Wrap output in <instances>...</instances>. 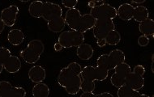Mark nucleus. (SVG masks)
<instances>
[{"mask_svg": "<svg viewBox=\"0 0 154 97\" xmlns=\"http://www.w3.org/2000/svg\"><path fill=\"white\" fill-rule=\"evenodd\" d=\"M66 24L73 31L85 33L95 25L96 20L90 14L81 15L80 11L76 8L68 9L65 15Z\"/></svg>", "mask_w": 154, "mask_h": 97, "instance_id": "1", "label": "nucleus"}, {"mask_svg": "<svg viewBox=\"0 0 154 97\" xmlns=\"http://www.w3.org/2000/svg\"><path fill=\"white\" fill-rule=\"evenodd\" d=\"M44 50L45 46L41 40H32L29 42L27 47L20 52V56L28 64H35L40 59Z\"/></svg>", "mask_w": 154, "mask_h": 97, "instance_id": "2", "label": "nucleus"}, {"mask_svg": "<svg viewBox=\"0 0 154 97\" xmlns=\"http://www.w3.org/2000/svg\"><path fill=\"white\" fill-rule=\"evenodd\" d=\"M58 42L65 49L78 47L85 42V36L81 32L73 30L64 31L59 35Z\"/></svg>", "mask_w": 154, "mask_h": 97, "instance_id": "3", "label": "nucleus"}, {"mask_svg": "<svg viewBox=\"0 0 154 97\" xmlns=\"http://www.w3.org/2000/svg\"><path fill=\"white\" fill-rule=\"evenodd\" d=\"M115 29L113 20H96V23L93 28V36L97 41L105 39L109 32Z\"/></svg>", "mask_w": 154, "mask_h": 97, "instance_id": "4", "label": "nucleus"}, {"mask_svg": "<svg viewBox=\"0 0 154 97\" xmlns=\"http://www.w3.org/2000/svg\"><path fill=\"white\" fill-rule=\"evenodd\" d=\"M89 14L95 20H113L117 16V10L111 5L105 3L91 9Z\"/></svg>", "mask_w": 154, "mask_h": 97, "instance_id": "5", "label": "nucleus"}, {"mask_svg": "<svg viewBox=\"0 0 154 97\" xmlns=\"http://www.w3.org/2000/svg\"><path fill=\"white\" fill-rule=\"evenodd\" d=\"M63 15V9L59 4L57 3H51V2H45L43 3V11L42 18H43L45 21L53 20L54 19L59 18Z\"/></svg>", "mask_w": 154, "mask_h": 97, "instance_id": "6", "label": "nucleus"}, {"mask_svg": "<svg viewBox=\"0 0 154 97\" xmlns=\"http://www.w3.org/2000/svg\"><path fill=\"white\" fill-rule=\"evenodd\" d=\"M20 12L19 8L16 5H11L4 8L1 11V20L4 25L7 27H12L16 22V18Z\"/></svg>", "mask_w": 154, "mask_h": 97, "instance_id": "7", "label": "nucleus"}, {"mask_svg": "<svg viewBox=\"0 0 154 97\" xmlns=\"http://www.w3.org/2000/svg\"><path fill=\"white\" fill-rule=\"evenodd\" d=\"M144 78L143 76L138 75L136 74L133 73L132 71L131 72L128 76L126 77V82H125V86L130 87L131 89L134 91H140L142 89L144 86Z\"/></svg>", "mask_w": 154, "mask_h": 97, "instance_id": "8", "label": "nucleus"}, {"mask_svg": "<svg viewBox=\"0 0 154 97\" xmlns=\"http://www.w3.org/2000/svg\"><path fill=\"white\" fill-rule=\"evenodd\" d=\"M108 62H109V71L114 70V68L121 63L125 62V53L121 50L116 49L113 50L107 54Z\"/></svg>", "mask_w": 154, "mask_h": 97, "instance_id": "9", "label": "nucleus"}, {"mask_svg": "<svg viewBox=\"0 0 154 97\" xmlns=\"http://www.w3.org/2000/svg\"><path fill=\"white\" fill-rule=\"evenodd\" d=\"M3 69L10 74L17 73L21 68V61L17 56L11 55L3 62Z\"/></svg>", "mask_w": 154, "mask_h": 97, "instance_id": "10", "label": "nucleus"}, {"mask_svg": "<svg viewBox=\"0 0 154 97\" xmlns=\"http://www.w3.org/2000/svg\"><path fill=\"white\" fill-rule=\"evenodd\" d=\"M46 76V72L42 66H33L29 71V78L32 83H42Z\"/></svg>", "mask_w": 154, "mask_h": 97, "instance_id": "11", "label": "nucleus"}, {"mask_svg": "<svg viewBox=\"0 0 154 97\" xmlns=\"http://www.w3.org/2000/svg\"><path fill=\"white\" fill-rule=\"evenodd\" d=\"M135 7L130 3H123L119 7L117 10V16L122 20L128 21L132 20Z\"/></svg>", "mask_w": 154, "mask_h": 97, "instance_id": "12", "label": "nucleus"}, {"mask_svg": "<svg viewBox=\"0 0 154 97\" xmlns=\"http://www.w3.org/2000/svg\"><path fill=\"white\" fill-rule=\"evenodd\" d=\"M93 48L88 43H83L77 47L76 55L81 60H89L93 56Z\"/></svg>", "mask_w": 154, "mask_h": 97, "instance_id": "13", "label": "nucleus"}, {"mask_svg": "<svg viewBox=\"0 0 154 97\" xmlns=\"http://www.w3.org/2000/svg\"><path fill=\"white\" fill-rule=\"evenodd\" d=\"M8 42L12 45H20L24 41V34L22 30L19 29H11L8 34Z\"/></svg>", "mask_w": 154, "mask_h": 97, "instance_id": "14", "label": "nucleus"}, {"mask_svg": "<svg viewBox=\"0 0 154 97\" xmlns=\"http://www.w3.org/2000/svg\"><path fill=\"white\" fill-rule=\"evenodd\" d=\"M81 78L80 75H75L65 86V90L69 95H76L80 91Z\"/></svg>", "mask_w": 154, "mask_h": 97, "instance_id": "15", "label": "nucleus"}, {"mask_svg": "<svg viewBox=\"0 0 154 97\" xmlns=\"http://www.w3.org/2000/svg\"><path fill=\"white\" fill-rule=\"evenodd\" d=\"M139 30L143 36L153 37L154 34V21L149 18L142 21L139 24Z\"/></svg>", "mask_w": 154, "mask_h": 97, "instance_id": "16", "label": "nucleus"}, {"mask_svg": "<svg viewBox=\"0 0 154 97\" xmlns=\"http://www.w3.org/2000/svg\"><path fill=\"white\" fill-rule=\"evenodd\" d=\"M65 26H66V21L63 16L47 22L48 29L52 32H55V33L61 32L64 29Z\"/></svg>", "mask_w": 154, "mask_h": 97, "instance_id": "17", "label": "nucleus"}, {"mask_svg": "<svg viewBox=\"0 0 154 97\" xmlns=\"http://www.w3.org/2000/svg\"><path fill=\"white\" fill-rule=\"evenodd\" d=\"M32 94L33 97H48L50 95V88L45 83H38L32 87Z\"/></svg>", "mask_w": 154, "mask_h": 97, "instance_id": "18", "label": "nucleus"}, {"mask_svg": "<svg viewBox=\"0 0 154 97\" xmlns=\"http://www.w3.org/2000/svg\"><path fill=\"white\" fill-rule=\"evenodd\" d=\"M149 11L148 8L144 6H136L134 8V14H133V20L136 22L140 23L142 21L149 19Z\"/></svg>", "mask_w": 154, "mask_h": 97, "instance_id": "19", "label": "nucleus"}, {"mask_svg": "<svg viewBox=\"0 0 154 97\" xmlns=\"http://www.w3.org/2000/svg\"><path fill=\"white\" fill-rule=\"evenodd\" d=\"M43 11V2L42 1H33L30 3L29 7V12L30 16L34 18H42Z\"/></svg>", "mask_w": 154, "mask_h": 97, "instance_id": "20", "label": "nucleus"}, {"mask_svg": "<svg viewBox=\"0 0 154 97\" xmlns=\"http://www.w3.org/2000/svg\"><path fill=\"white\" fill-rule=\"evenodd\" d=\"M81 81L95 82V74H94V66H86L82 69L80 73Z\"/></svg>", "mask_w": 154, "mask_h": 97, "instance_id": "21", "label": "nucleus"}, {"mask_svg": "<svg viewBox=\"0 0 154 97\" xmlns=\"http://www.w3.org/2000/svg\"><path fill=\"white\" fill-rule=\"evenodd\" d=\"M106 44L109 45H117L121 41V35L117 30H113L110 32H109V34L107 35L106 37L105 38Z\"/></svg>", "mask_w": 154, "mask_h": 97, "instance_id": "22", "label": "nucleus"}, {"mask_svg": "<svg viewBox=\"0 0 154 97\" xmlns=\"http://www.w3.org/2000/svg\"><path fill=\"white\" fill-rule=\"evenodd\" d=\"M139 94L138 91H134L127 86L119 87L118 90V97H136Z\"/></svg>", "mask_w": 154, "mask_h": 97, "instance_id": "23", "label": "nucleus"}, {"mask_svg": "<svg viewBox=\"0 0 154 97\" xmlns=\"http://www.w3.org/2000/svg\"><path fill=\"white\" fill-rule=\"evenodd\" d=\"M94 74H95L96 81H104L108 78L109 71L106 69L97 66L96 67H94Z\"/></svg>", "mask_w": 154, "mask_h": 97, "instance_id": "24", "label": "nucleus"}, {"mask_svg": "<svg viewBox=\"0 0 154 97\" xmlns=\"http://www.w3.org/2000/svg\"><path fill=\"white\" fill-rule=\"evenodd\" d=\"M114 73L118 74L122 76L127 77L129 74L131 72V68L130 65H128V63L122 62L119 65H118L115 68H114Z\"/></svg>", "mask_w": 154, "mask_h": 97, "instance_id": "25", "label": "nucleus"}, {"mask_svg": "<svg viewBox=\"0 0 154 97\" xmlns=\"http://www.w3.org/2000/svg\"><path fill=\"white\" fill-rule=\"evenodd\" d=\"M12 85L8 81H0V97H8L12 91Z\"/></svg>", "mask_w": 154, "mask_h": 97, "instance_id": "26", "label": "nucleus"}, {"mask_svg": "<svg viewBox=\"0 0 154 97\" xmlns=\"http://www.w3.org/2000/svg\"><path fill=\"white\" fill-rule=\"evenodd\" d=\"M125 82H126V77L119 75L116 73L113 74L110 78V83L112 85L118 88L125 86Z\"/></svg>", "mask_w": 154, "mask_h": 97, "instance_id": "27", "label": "nucleus"}, {"mask_svg": "<svg viewBox=\"0 0 154 97\" xmlns=\"http://www.w3.org/2000/svg\"><path fill=\"white\" fill-rule=\"evenodd\" d=\"M96 88L95 82L81 81L80 90L83 92H93Z\"/></svg>", "mask_w": 154, "mask_h": 97, "instance_id": "28", "label": "nucleus"}, {"mask_svg": "<svg viewBox=\"0 0 154 97\" xmlns=\"http://www.w3.org/2000/svg\"><path fill=\"white\" fill-rule=\"evenodd\" d=\"M8 97H26V91L21 87H13Z\"/></svg>", "mask_w": 154, "mask_h": 97, "instance_id": "29", "label": "nucleus"}, {"mask_svg": "<svg viewBox=\"0 0 154 97\" xmlns=\"http://www.w3.org/2000/svg\"><path fill=\"white\" fill-rule=\"evenodd\" d=\"M11 51L5 47H0V62L3 63L4 61L11 56Z\"/></svg>", "mask_w": 154, "mask_h": 97, "instance_id": "30", "label": "nucleus"}, {"mask_svg": "<svg viewBox=\"0 0 154 97\" xmlns=\"http://www.w3.org/2000/svg\"><path fill=\"white\" fill-rule=\"evenodd\" d=\"M149 37H147V36H140V37H139L138 38V45L141 47H145L147 45L149 44Z\"/></svg>", "mask_w": 154, "mask_h": 97, "instance_id": "31", "label": "nucleus"}, {"mask_svg": "<svg viewBox=\"0 0 154 97\" xmlns=\"http://www.w3.org/2000/svg\"><path fill=\"white\" fill-rule=\"evenodd\" d=\"M62 3L65 8L68 9H73L77 5L78 1L77 0H65V1H62Z\"/></svg>", "mask_w": 154, "mask_h": 97, "instance_id": "32", "label": "nucleus"}, {"mask_svg": "<svg viewBox=\"0 0 154 97\" xmlns=\"http://www.w3.org/2000/svg\"><path fill=\"white\" fill-rule=\"evenodd\" d=\"M145 67L142 65H137L134 67L133 69V73L136 74H138V75H140V76H143L144 75V74H145Z\"/></svg>", "mask_w": 154, "mask_h": 97, "instance_id": "33", "label": "nucleus"}, {"mask_svg": "<svg viewBox=\"0 0 154 97\" xmlns=\"http://www.w3.org/2000/svg\"><path fill=\"white\" fill-rule=\"evenodd\" d=\"M105 3H106V2L103 1V0H101V1H98V0H92L90 2H88V6L91 9H93V8H97L99 6L103 5Z\"/></svg>", "mask_w": 154, "mask_h": 97, "instance_id": "34", "label": "nucleus"}, {"mask_svg": "<svg viewBox=\"0 0 154 97\" xmlns=\"http://www.w3.org/2000/svg\"><path fill=\"white\" fill-rule=\"evenodd\" d=\"M95 97H114L111 93L109 92H102L100 94L95 95Z\"/></svg>", "mask_w": 154, "mask_h": 97, "instance_id": "35", "label": "nucleus"}, {"mask_svg": "<svg viewBox=\"0 0 154 97\" xmlns=\"http://www.w3.org/2000/svg\"><path fill=\"white\" fill-rule=\"evenodd\" d=\"M97 44L98 45L99 47H104L107 45L106 41V39H101V40H97Z\"/></svg>", "mask_w": 154, "mask_h": 97, "instance_id": "36", "label": "nucleus"}, {"mask_svg": "<svg viewBox=\"0 0 154 97\" xmlns=\"http://www.w3.org/2000/svg\"><path fill=\"white\" fill-rule=\"evenodd\" d=\"M54 50H55L56 52H60L63 48V46L59 44V42H56L55 44H54Z\"/></svg>", "mask_w": 154, "mask_h": 97, "instance_id": "37", "label": "nucleus"}, {"mask_svg": "<svg viewBox=\"0 0 154 97\" xmlns=\"http://www.w3.org/2000/svg\"><path fill=\"white\" fill-rule=\"evenodd\" d=\"M80 97H95V94L93 92H83Z\"/></svg>", "mask_w": 154, "mask_h": 97, "instance_id": "38", "label": "nucleus"}, {"mask_svg": "<svg viewBox=\"0 0 154 97\" xmlns=\"http://www.w3.org/2000/svg\"><path fill=\"white\" fill-rule=\"evenodd\" d=\"M4 28H5V25H4L3 22L2 21L1 18H0V35H1V33H2V32L3 31Z\"/></svg>", "mask_w": 154, "mask_h": 97, "instance_id": "39", "label": "nucleus"}, {"mask_svg": "<svg viewBox=\"0 0 154 97\" xmlns=\"http://www.w3.org/2000/svg\"><path fill=\"white\" fill-rule=\"evenodd\" d=\"M152 73H154V54H152V65H151Z\"/></svg>", "mask_w": 154, "mask_h": 97, "instance_id": "40", "label": "nucleus"}, {"mask_svg": "<svg viewBox=\"0 0 154 97\" xmlns=\"http://www.w3.org/2000/svg\"><path fill=\"white\" fill-rule=\"evenodd\" d=\"M145 2V0H140V1H131V3H143Z\"/></svg>", "mask_w": 154, "mask_h": 97, "instance_id": "41", "label": "nucleus"}, {"mask_svg": "<svg viewBox=\"0 0 154 97\" xmlns=\"http://www.w3.org/2000/svg\"><path fill=\"white\" fill-rule=\"evenodd\" d=\"M136 97H153V96H149L148 95H145V94H139L137 95V96Z\"/></svg>", "mask_w": 154, "mask_h": 97, "instance_id": "42", "label": "nucleus"}, {"mask_svg": "<svg viewBox=\"0 0 154 97\" xmlns=\"http://www.w3.org/2000/svg\"><path fill=\"white\" fill-rule=\"evenodd\" d=\"M3 63L0 62V74L3 72Z\"/></svg>", "mask_w": 154, "mask_h": 97, "instance_id": "43", "label": "nucleus"}]
</instances>
